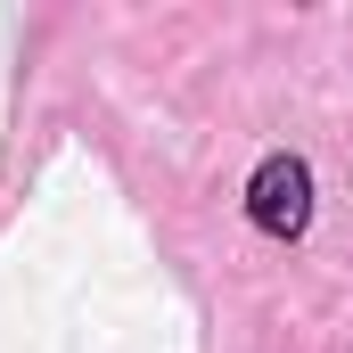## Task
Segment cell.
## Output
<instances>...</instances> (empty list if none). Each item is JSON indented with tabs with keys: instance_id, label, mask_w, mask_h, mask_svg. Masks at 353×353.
Returning <instances> with one entry per match:
<instances>
[{
	"instance_id": "1",
	"label": "cell",
	"mask_w": 353,
	"mask_h": 353,
	"mask_svg": "<svg viewBox=\"0 0 353 353\" xmlns=\"http://www.w3.org/2000/svg\"><path fill=\"white\" fill-rule=\"evenodd\" d=\"M247 222L263 239H296L312 222V173H304V157H263L255 165V181H247Z\"/></svg>"
}]
</instances>
